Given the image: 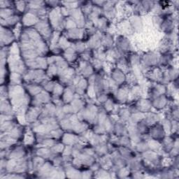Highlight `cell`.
<instances>
[{"mask_svg": "<svg viewBox=\"0 0 179 179\" xmlns=\"http://www.w3.org/2000/svg\"><path fill=\"white\" fill-rule=\"evenodd\" d=\"M113 73H114V75H113V78H113V80L115 81V83H118V85H120V83L124 82L125 77L123 71L118 69L116 71H114Z\"/></svg>", "mask_w": 179, "mask_h": 179, "instance_id": "2", "label": "cell"}, {"mask_svg": "<svg viewBox=\"0 0 179 179\" xmlns=\"http://www.w3.org/2000/svg\"><path fill=\"white\" fill-rule=\"evenodd\" d=\"M27 90L29 91V93L32 94L33 96L37 95L38 94H39L41 92V88L40 87L36 85V84H32V85H29L27 86Z\"/></svg>", "mask_w": 179, "mask_h": 179, "instance_id": "3", "label": "cell"}, {"mask_svg": "<svg viewBox=\"0 0 179 179\" xmlns=\"http://www.w3.org/2000/svg\"><path fill=\"white\" fill-rule=\"evenodd\" d=\"M0 15L2 19H7L15 14L14 11L11 9H1Z\"/></svg>", "mask_w": 179, "mask_h": 179, "instance_id": "4", "label": "cell"}, {"mask_svg": "<svg viewBox=\"0 0 179 179\" xmlns=\"http://www.w3.org/2000/svg\"><path fill=\"white\" fill-rule=\"evenodd\" d=\"M10 83L12 84L11 85H20L21 83V77L20 74L18 73H14L12 72L11 74H10Z\"/></svg>", "mask_w": 179, "mask_h": 179, "instance_id": "5", "label": "cell"}, {"mask_svg": "<svg viewBox=\"0 0 179 179\" xmlns=\"http://www.w3.org/2000/svg\"><path fill=\"white\" fill-rule=\"evenodd\" d=\"M15 39L14 32L8 27H1V46L2 47L6 46L12 44Z\"/></svg>", "mask_w": 179, "mask_h": 179, "instance_id": "1", "label": "cell"}, {"mask_svg": "<svg viewBox=\"0 0 179 179\" xmlns=\"http://www.w3.org/2000/svg\"><path fill=\"white\" fill-rule=\"evenodd\" d=\"M15 6L18 10H19L20 12H23L26 8V4L24 2H15Z\"/></svg>", "mask_w": 179, "mask_h": 179, "instance_id": "6", "label": "cell"}, {"mask_svg": "<svg viewBox=\"0 0 179 179\" xmlns=\"http://www.w3.org/2000/svg\"><path fill=\"white\" fill-rule=\"evenodd\" d=\"M109 100H107V102L106 101V102H105V104H106V106L107 105H108V103H109ZM109 106H111V107L113 108V104H112V102H110V104H109ZM108 107H109V106H108ZM108 107H107V109H108Z\"/></svg>", "mask_w": 179, "mask_h": 179, "instance_id": "7", "label": "cell"}]
</instances>
